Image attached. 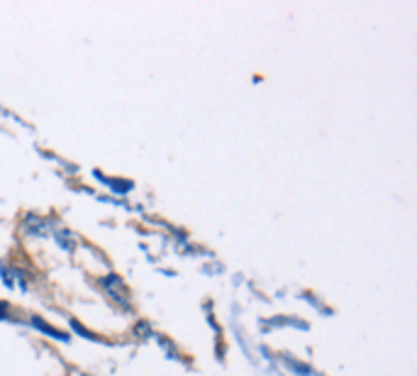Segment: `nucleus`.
Instances as JSON below:
<instances>
[{
  "label": "nucleus",
  "mask_w": 417,
  "mask_h": 376,
  "mask_svg": "<svg viewBox=\"0 0 417 376\" xmlns=\"http://www.w3.org/2000/svg\"><path fill=\"white\" fill-rule=\"evenodd\" d=\"M103 286H105V291L113 295L115 301H120V303L127 301V286L122 284V279H120L118 274H110L107 279H103Z\"/></svg>",
  "instance_id": "f257e3e1"
},
{
  "label": "nucleus",
  "mask_w": 417,
  "mask_h": 376,
  "mask_svg": "<svg viewBox=\"0 0 417 376\" xmlns=\"http://www.w3.org/2000/svg\"><path fill=\"white\" fill-rule=\"evenodd\" d=\"M47 220H42V218H34V215H27L25 220V230L27 235H34V237H42L44 232H47Z\"/></svg>",
  "instance_id": "f03ea898"
},
{
  "label": "nucleus",
  "mask_w": 417,
  "mask_h": 376,
  "mask_svg": "<svg viewBox=\"0 0 417 376\" xmlns=\"http://www.w3.org/2000/svg\"><path fill=\"white\" fill-rule=\"evenodd\" d=\"M32 325H34V328L42 330L44 335L54 337V340H61V342H64V340H69V335H66V333H59V330H54L52 325H47V322L42 320V317H32Z\"/></svg>",
  "instance_id": "7ed1b4c3"
},
{
  "label": "nucleus",
  "mask_w": 417,
  "mask_h": 376,
  "mask_svg": "<svg viewBox=\"0 0 417 376\" xmlns=\"http://www.w3.org/2000/svg\"><path fill=\"white\" fill-rule=\"evenodd\" d=\"M8 311H10V308H8L6 303H0V317H8Z\"/></svg>",
  "instance_id": "20e7f679"
}]
</instances>
